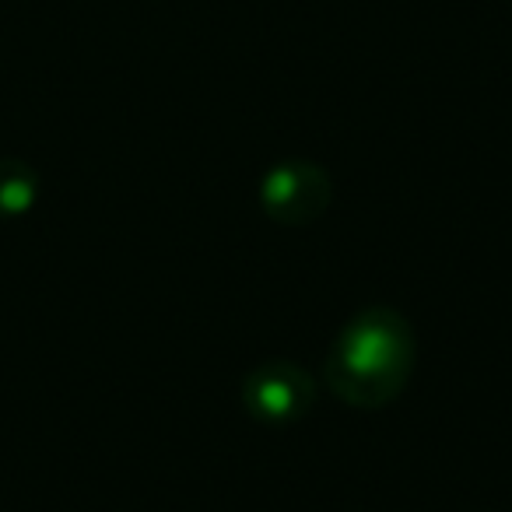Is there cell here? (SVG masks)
Wrapping results in <instances>:
<instances>
[{"label": "cell", "instance_id": "277c9868", "mask_svg": "<svg viewBox=\"0 0 512 512\" xmlns=\"http://www.w3.org/2000/svg\"><path fill=\"white\" fill-rule=\"evenodd\" d=\"M39 200V172L25 158H0V221L22 218Z\"/></svg>", "mask_w": 512, "mask_h": 512}, {"label": "cell", "instance_id": "3957f363", "mask_svg": "<svg viewBox=\"0 0 512 512\" xmlns=\"http://www.w3.org/2000/svg\"><path fill=\"white\" fill-rule=\"evenodd\" d=\"M316 404V379L288 358H271L242 379V407L253 421L285 428L302 421Z\"/></svg>", "mask_w": 512, "mask_h": 512}, {"label": "cell", "instance_id": "6da1fadb", "mask_svg": "<svg viewBox=\"0 0 512 512\" xmlns=\"http://www.w3.org/2000/svg\"><path fill=\"white\" fill-rule=\"evenodd\" d=\"M418 362V337L404 313L369 306L355 313L323 358V386L348 407H386L407 390Z\"/></svg>", "mask_w": 512, "mask_h": 512}, {"label": "cell", "instance_id": "7a4b0ae2", "mask_svg": "<svg viewBox=\"0 0 512 512\" xmlns=\"http://www.w3.org/2000/svg\"><path fill=\"white\" fill-rule=\"evenodd\" d=\"M334 200V179L320 162L285 158L260 176V207L285 228H306L327 214Z\"/></svg>", "mask_w": 512, "mask_h": 512}]
</instances>
